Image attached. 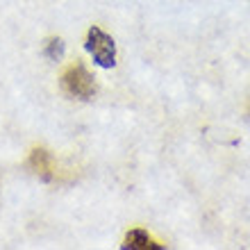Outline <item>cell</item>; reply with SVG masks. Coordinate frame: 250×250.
<instances>
[{"mask_svg": "<svg viewBox=\"0 0 250 250\" xmlns=\"http://www.w3.org/2000/svg\"><path fill=\"white\" fill-rule=\"evenodd\" d=\"M123 248H130V250H162L164 246L159 244V241H155L146 230L134 228V230H130L127 234H125Z\"/></svg>", "mask_w": 250, "mask_h": 250, "instance_id": "obj_4", "label": "cell"}, {"mask_svg": "<svg viewBox=\"0 0 250 250\" xmlns=\"http://www.w3.org/2000/svg\"><path fill=\"white\" fill-rule=\"evenodd\" d=\"M62 86H64L66 93H71L75 98H82V100H89L93 98L96 93V82H93V75L84 68V64H73L68 66L62 75Z\"/></svg>", "mask_w": 250, "mask_h": 250, "instance_id": "obj_1", "label": "cell"}, {"mask_svg": "<svg viewBox=\"0 0 250 250\" xmlns=\"http://www.w3.org/2000/svg\"><path fill=\"white\" fill-rule=\"evenodd\" d=\"M86 50L93 55L96 64L103 66V68H112L116 64V43L98 25H93L86 34Z\"/></svg>", "mask_w": 250, "mask_h": 250, "instance_id": "obj_2", "label": "cell"}, {"mask_svg": "<svg viewBox=\"0 0 250 250\" xmlns=\"http://www.w3.org/2000/svg\"><path fill=\"white\" fill-rule=\"evenodd\" d=\"M62 53H64V43H62V39H50L46 43V55L50 57V60H60Z\"/></svg>", "mask_w": 250, "mask_h": 250, "instance_id": "obj_5", "label": "cell"}, {"mask_svg": "<svg viewBox=\"0 0 250 250\" xmlns=\"http://www.w3.org/2000/svg\"><path fill=\"white\" fill-rule=\"evenodd\" d=\"M27 164L32 168L41 180H53L55 178V162H53V155L46 150V148H34Z\"/></svg>", "mask_w": 250, "mask_h": 250, "instance_id": "obj_3", "label": "cell"}]
</instances>
